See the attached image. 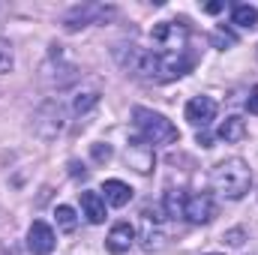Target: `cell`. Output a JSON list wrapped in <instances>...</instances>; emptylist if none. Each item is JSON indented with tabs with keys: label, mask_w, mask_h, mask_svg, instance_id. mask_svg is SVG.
Wrapping results in <instances>:
<instances>
[{
	"label": "cell",
	"mask_w": 258,
	"mask_h": 255,
	"mask_svg": "<svg viewBox=\"0 0 258 255\" xmlns=\"http://www.w3.org/2000/svg\"><path fill=\"white\" fill-rule=\"evenodd\" d=\"M210 183H213V189L219 192L222 198H228V201H237V198H243L249 186H252V171H249V165L243 162V159H222L216 168H213V174H210Z\"/></svg>",
	"instance_id": "6da1fadb"
},
{
	"label": "cell",
	"mask_w": 258,
	"mask_h": 255,
	"mask_svg": "<svg viewBox=\"0 0 258 255\" xmlns=\"http://www.w3.org/2000/svg\"><path fill=\"white\" fill-rule=\"evenodd\" d=\"M132 123H135V129L141 132V138L147 144H174L180 138L177 126L165 114H159L153 108H144V105H135L132 108Z\"/></svg>",
	"instance_id": "7a4b0ae2"
},
{
	"label": "cell",
	"mask_w": 258,
	"mask_h": 255,
	"mask_svg": "<svg viewBox=\"0 0 258 255\" xmlns=\"http://www.w3.org/2000/svg\"><path fill=\"white\" fill-rule=\"evenodd\" d=\"M186 39H189V30L186 24L180 21H159L153 27V42L165 51V54H180L186 51Z\"/></svg>",
	"instance_id": "3957f363"
},
{
	"label": "cell",
	"mask_w": 258,
	"mask_h": 255,
	"mask_svg": "<svg viewBox=\"0 0 258 255\" xmlns=\"http://www.w3.org/2000/svg\"><path fill=\"white\" fill-rule=\"evenodd\" d=\"M108 15H114V9L111 6H96V3H84V6H75V9H69L63 18L66 30H81V27H87V24H99V21H105Z\"/></svg>",
	"instance_id": "277c9868"
},
{
	"label": "cell",
	"mask_w": 258,
	"mask_h": 255,
	"mask_svg": "<svg viewBox=\"0 0 258 255\" xmlns=\"http://www.w3.org/2000/svg\"><path fill=\"white\" fill-rule=\"evenodd\" d=\"M141 249L144 252H159L168 240L165 228H162V216H150V210H144V219H141Z\"/></svg>",
	"instance_id": "5b68a950"
},
{
	"label": "cell",
	"mask_w": 258,
	"mask_h": 255,
	"mask_svg": "<svg viewBox=\"0 0 258 255\" xmlns=\"http://www.w3.org/2000/svg\"><path fill=\"white\" fill-rule=\"evenodd\" d=\"M183 216L192 225H207L216 216V204H213V198L207 192H195V195L186 198V204H183Z\"/></svg>",
	"instance_id": "8992f818"
},
{
	"label": "cell",
	"mask_w": 258,
	"mask_h": 255,
	"mask_svg": "<svg viewBox=\"0 0 258 255\" xmlns=\"http://www.w3.org/2000/svg\"><path fill=\"white\" fill-rule=\"evenodd\" d=\"M189 69H192V57L186 51H180V54L159 51V75H156V81H174V78L186 75Z\"/></svg>",
	"instance_id": "52a82bcc"
},
{
	"label": "cell",
	"mask_w": 258,
	"mask_h": 255,
	"mask_svg": "<svg viewBox=\"0 0 258 255\" xmlns=\"http://www.w3.org/2000/svg\"><path fill=\"white\" fill-rule=\"evenodd\" d=\"M186 120L195 129H207L216 120V102L210 96H195V99H189L186 102Z\"/></svg>",
	"instance_id": "ba28073f"
},
{
	"label": "cell",
	"mask_w": 258,
	"mask_h": 255,
	"mask_svg": "<svg viewBox=\"0 0 258 255\" xmlns=\"http://www.w3.org/2000/svg\"><path fill=\"white\" fill-rule=\"evenodd\" d=\"M54 243H57V237H54L51 225H45L42 219H36L30 225V231H27V249L33 255H51Z\"/></svg>",
	"instance_id": "9c48e42d"
},
{
	"label": "cell",
	"mask_w": 258,
	"mask_h": 255,
	"mask_svg": "<svg viewBox=\"0 0 258 255\" xmlns=\"http://www.w3.org/2000/svg\"><path fill=\"white\" fill-rule=\"evenodd\" d=\"M126 162L138 171V174H150L153 171V162H156V156H153V147L144 141V138H135V141H129L126 147Z\"/></svg>",
	"instance_id": "30bf717a"
},
{
	"label": "cell",
	"mask_w": 258,
	"mask_h": 255,
	"mask_svg": "<svg viewBox=\"0 0 258 255\" xmlns=\"http://www.w3.org/2000/svg\"><path fill=\"white\" fill-rule=\"evenodd\" d=\"M132 243H135V228H132L129 222H117V225L108 231V237H105V249H108L111 255L129 252Z\"/></svg>",
	"instance_id": "8fae6325"
},
{
	"label": "cell",
	"mask_w": 258,
	"mask_h": 255,
	"mask_svg": "<svg viewBox=\"0 0 258 255\" xmlns=\"http://www.w3.org/2000/svg\"><path fill=\"white\" fill-rule=\"evenodd\" d=\"M81 210H84L87 222H93V225L105 222V198L99 192H81Z\"/></svg>",
	"instance_id": "7c38bea8"
},
{
	"label": "cell",
	"mask_w": 258,
	"mask_h": 255,
	"mask_svg": "<svg viewBox=\"0 0 258 255\" xmlns=\"http://www.w3.org/2000/svg\"><path fill=\"white\" fill-rule=\"evenodd\" d=\"M102 198H105V204H111V207H126L129 201H132V189H129V183L123 180H105L102 183Z\"/></svg>",
	"instance_id": "4fadbf2b"
},
{
	"label": "cell",
	"mask_w": 258,
	"mask_h": 255,
	"mask_svg": "<svg viewBox=\"0 0 258 255\" xmlns=\"http://www.w3.org/2000/svg\"><path fill=\"white\" fill-rule=\"evenodd\" d=\"M219 138H222V141H228V144L243 141V138H246V120H243V117H237V114L225 117V120L219 123Z\"/></svg>",
	"instance_id": "5bb4252c"
},
{
	"label": "cell",
	"mask_w": 258,
	"mask_h": 255,
	"mask_svg": "<svg viewBox=\"0 0 258 255\" xmlns=\"http://www.w3.org/2000/svg\"><path fill=\"white\" fill-rule=\"evenodd\" d=\"M231 21H234L237 27H243V30H252L258 24V9L249 6V3H240V6L231 9Z\"/></svg>",
	"instance_id": "9a60e30c"
},
{
	"label": "cell",
	"mask_w": 258,
	"mask_h": 255,
	"mask_svg": "<svg viewBox=\"0 0 258 255\" xmlns=\"http://www.w3.org/2000/svg\"><path fill=\"white\" fill-rule=\"evenodd\" d=\"M165 213L171 216V219H177V216H183V204H186V195L183 192H177V189H168L165 192Z\"/></svg>",
	"instance_id": "2e32d148"
},
{
	"label": "cell",
	"mask_w": 258,
	"mask_h": 255,
	"mask_svg": "<svg viewBox=\"0 0 258 255\" xmlns=\"http://www.w3.org/2000/svg\"><path fill=\"white\" fill-rule=\"evenodd\" d=\"M54 219H57V228H60V231H75V225H78L75 210H72V207H66V204H60V207L54 210Z\"/></svg>",
	"instance_id": "e0dca14e"
},
{
	"label": "cell",
	"mask_w": 258,
	"mask_h": 255,
	"mask_svg": "<svg viewBox=\"0 0 258 255\" xmlns=\"http://www.w3.org/2000/svg\"><path fill=\"white\" fill-rule=\"evenodd\" d=\"M96 102H99V93H96V90H84V93H78V96H75L72 108H75L78 114H84V111H90Z\"/></svg>",
	"instance_id": "ac0fdd59"
},
{
	"label": "cell",
	"mask_w": 258,
	"mask_h": 255,
	"mask_svg": "<svg viewBox=\"0 0 258 255\" xmlns=\"http://www.w3.org/2000/svg\"><path fill=\"white\" fill-rule=\"evenodd\" d=\"M12 63H15V57H12V42L0 36V75H3V72H9Z\"/></svg>",
	"instance_id": "d6986e66"
},
{
	"label": "cell",
	"mask_w": 258,
	"mask_h": 255,
	"mask_svg": "<svg viewBox=\"0 0 258 255\" xmlns=\"http://www.w3.org/2000/svg\"><path fill=\"white\" fill-rule=\"evenodd\" d=\"M93 159L96 162H108L111 159V147L108 144H93Z\"/></svg>",
	"instance_id": "ffe728a7"
},
{
	"label": "cell",
	"mask_w": 258,
	"mask_h": 255,
	"mask_svg": "<svg viewBox=\"0 0 258 255\" xmlns=\"http://www.w3.org/2000/svg\"><path fill=\"white\" fill-rule=\"evenodd\" d=\"M240 237H243V231H240V228H234V231H228V234H225V240H228L231 246H240V243H243Z\"/></svg>",
	"instance_id": "44dd1931"
},
{
	"label": "cell",
	"mask_w": 258,
	"mask_h": 255,
	"mask_svg": "<svg viewBox=\"0 0 258 255\" xmlns=\"http://www.w3.org/2000/svg\"><path fill=\"white\" fill-rule=\"evenodd\" d=\"M246 108H249L252 114H258V87H252V93H249V99H246Z\"/></svg>",
	"instance_id": "7402d4cb"
},
{
	"label": "cell",
	"mask_w": 258,
	"mask_h": 255,
	"mask_svg": "<svg viewBox=\"0 0 258 255\" xmlns=\"http://www.w3.org/2000/svg\"><path fill=\"white\" fill-rule=\"evenodd\" d=\"M213 39H216V42H219L222 48H225V45H234V36H231V33H222V30H219V33H216Z\"/></svg>",
	"instance_id": "603a6c76"
},
{
	"label": "cell",
	"mask_w": 258,
	"mask_h": 255,
	"mask_svg": "<svg viewBox=\"0 0 258 255\" xmlns=\"http://www.w3.org/2000/svg\"><path fill=\"white\" fill-rule=\"evenodd\" d=\"M204 255H222V252H204Z\"/></svg>",
	"instance_id": "cb8c5ba5"
},
{
	"label": "cell",
	"mask_w": 258,
	"mask_h": 255,
	"mask_svg": "<svg viewBox=\"0 0 258 255\" xmlns=\"http://www.w3.org/2000/svg\"><path fill=\"white\" fill-rule=\"evenodd\" d=\"M12 255H18V252H12Z\"/></svg>",
	"instance_id": "d4e9b609"
}]
</instances>
